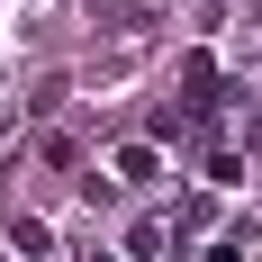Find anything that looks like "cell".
Instances as JSON below:
<instances>
[{
	"instance_id": "obj_1",
	"label": "cell",
	"mask_w": 262,
	"mask_h": 262,
	"mask_svg": "<svg viewBox=\"0 0 262 262\" xmlns=\"http://www.w3.org/2000/svg\"><path fill=\"white\" fill-rule=\"evenodd\" d=\"M181 108H190V118H208V108H217V63H208V54H190V63H181Z\"/></svg>"
},
{
	"instance_id": "obj_2",
	"label": "cell",
	"mask_w": 262,
	"mask_h": 262,
	"mask_svg": "<svg viewBox=\"0 0 262 262\" xmlns=\"http://www.w3.org/2000/svg\"><path fill=\"white\" fill-rule=\"evenodd\" d=\"M108 172H118L127 190H145V181H163V154H154V145H118V163H108Z\"/></svg>"
},
{
	"instance_id": "obj_4",
	"label": "cell",
	"mask_w": 262,
	"mask_h": 262,
	"mask_svg": "<svg viewBox=\"0 0 262 262\" xmlns=\"http://www.w3.org/2000/svg\"><path fill=\"white\" fill-rule=\"evenodd\" d=\"M244 244H253V226H226V235L208 244V262H244Z\"/></svg>"
},
{
	"instance_id": "obj_3",
	"label": "cell",
	"mask_w": 262,
	"mask_h": 262,
	"mask_svg": "<svg viewBox=\"0 0 262 262\" xmlns=\"http://www.w3.org/2000/svg\"><path fill=\"white\" fill-rule=\"evenodd\" d=\"M9 244H18V262H54V226H46V217H18Z\"/></svg>"
}]
</instances>
